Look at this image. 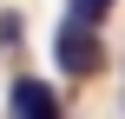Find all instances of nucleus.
Returning <instances> with one entry per match:
<instances>
[{
    "mask_svg": "<svg viewBox=\"0 0 125 119\" xmlns=\"http://www.w3.org/2000/svg\"><path fill=\"white\" fill-rule=\"evenodd\" d=\"M53 60H59V73H66V79H92V73L105 66V40H99V26L66 13V26L53 33Z\"/></svg>",
    "mask_w": 125,
    "mask_h": 119,
    "instance_id": "f257e3e1",
    "label": "nucleus"
},
{
    "mask_svg": "<svg viewBox=\"0 0 125 119\" xmlns=\"http://www.w3.org/2000/svg\"><path fill=\"white\" fill-rule=\"evenodd\" d=\"M7 119H59V93H53L46 79L20 73V79H13V93H7Z\"/></svg>",
    "mask_w": 125,
    "mask_h": 119,
    "instance_id": "f03ea898",
    "label": "nucleus"
},
{
    "mask_svg": "<svg viewBox=\"0 0 125 119\" xmlns=\"http://www.w3.org/2000/svg\"><path fill=\"white\" fill-rule=\"evenodd\" d=\"M20 40H26V20H20V13H0V46H7V53H13V46H20Z\"/></svg>",
    "mask_w": 125,
    "mask_h": 119,
    "instance_id": "7ed1b4c3",
    "label": "nucleus"
},
{
    "mask_svg": "<svg viewBox=\"0 0 125 119\" xmlns=\"http://www.w3.org/2000/svg\"><path fill=\"white\" fill-rule=\"evenodd\" d=\"M105 13H112V0H73V20H92V26H99Z\"/></svg>",
    "mask_w": 125,
    "mask_h": 119,
    "instance_id": "20e7f679",
    "label": "nucleus"
}]
</instances>
